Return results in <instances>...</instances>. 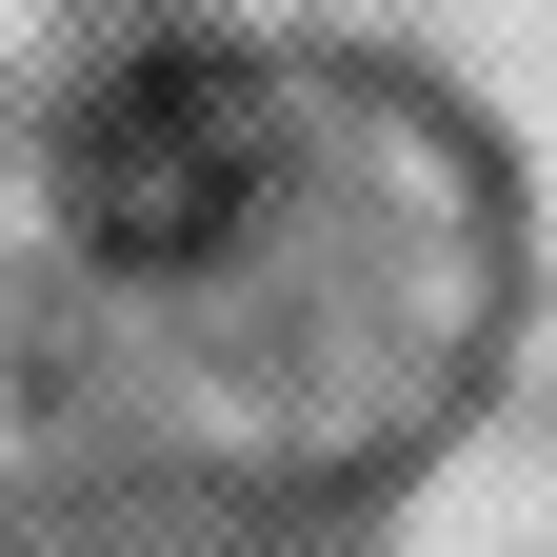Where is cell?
Segmentation results:
<instances>
[{"instance_id":"1","label":"cell","mask_w":557,"mask_h":557,"mask_svg":"<svg viewBox=\"0 0 557 557\" xmlns=\"http://www.w3.org/2000/svg\"><path fill=\"white\" fill-rule=\"evenodd\" d=\"M259 180H278V120H259V81H239L220 40L120 60V81L81 100V220H100V259H139V278L220 259V239L259 220Z\"/></svg>"}]
</instances>
